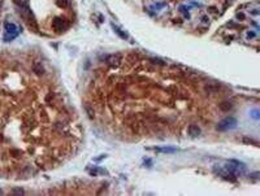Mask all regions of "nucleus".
Listing matches in <instances>:
<instances>
[{
	"label": "nucleus",
	"instance_id": "nucleus-25",
	"mask_svg": "<svg viewBox=\"0 0 260 196\" xmlns=\"http://www.w3.org/2000/svg\"><path fill=\"white\" fill-rule=\"evenodd\" d=\"M0 195H3V190L2 188H0Z\"/></svg>",
	"mask_w": 260,
	"mask_h": 196
},
{
	"label": "nucleus",
	"instance_id": "nucleus-15",
	"mask_svg": "<svg viewBox=\"0 0 260 196\" xmlns=\"http://www.w3.org/2000/svg\"><path fill=\"white\" fill-rule=\"evenodd\" d=\"M163 7H165V3H156V4H154L151 8H152V9H160V8H163Z\"/></svg>",
	"mask_w": 260,
	"mask_h": 196
},
{
	"label": "nucleus",
	"instance_id": "nucleus-24",
	"mask_svg": "<svg viewBox=\"0 0 260 196\" xmlns=\"http://www.w3.org/2000/svg\"><path fill=\"white\" fill-rule=\"evenodd\" d=\"M2 5H3V0H0V8H2Z\"/></svg>",
	"mask_w": 260,
	"mask_h": 196
},
{
	"label": "nucleus",
	"instance_id": "nucleus-21",
	"mask_svg": "<svg viewBox=\"0 0 260 196\" xmlns=\"http://www.w3.org/2000/svg\"><path fill=\"white\" fill-rule=\"evenodd\" d=\"M254 37H255V32H252V31L247 32V38H254Z\"/></svg>",
	"mask_w": 260,
	"mask_h": 196
},
{
	"label": "nucleus",
	"instance_id": "nucleus-5",
	"mask_svg": "<svg viewBox=\"0 0 260 196\" xmlns=\"http://www.w3.org/2000/svg\"><path fill=\"white\" fill-rule=\"evenodd\" d=\"M187 131H189V135H190V136L196 138V136H199V135H200L202 130H200V127H199V126H196V125H190V126H189V129H187Z\"/></svg>",
	"mask_w": 260,
	"mask_h": 196
},
{
	"label": "nucleus",
	"instance_id": "nucleus-23",
	"mask_svg": "<svg viewBox=\"0 0 260 196\" xmlns=\"http://www.w3.org/2000/svg\"><path fill=\"white\" fill-rule=\"evenodd\" d=\"M259 13H260V12H259V9H254V12H252V14H256V16H257Z\"/></svg>",
	"mask_w": 260,
	"mask_h": 196
},
{
	"label": "nucleus",
	"instance_id": "nucleus-1",
	"mask_svg": "<svg viewBox=\"0 0 260 196\" xmlns=\"http://www.w3.org/2000/svg\"><path fill=\"white\" fill-rule=\"evenodd\" d=\"M4 30H5V35H4V42H10L13 40L18 34H20V27L13 24V22H5L4 24Z\"/></svg>",
	"mask_w": 260,
	"mask_h": 196
},
{
	"label": "nucleus",
	"instance_id": "nucleus-11",
	"mask_svg": "<svg viewBox=\"0 0 260 196\" xmlns=\"http://www.w3.org/2000/svg\"><path fill=\"white\" fill-rule=\"evenodd\" d=\"M24 193H25V191H24V188H21V187H14L12 190V195H24Z\"/></svg>",
	"mask_w": 260,
	"mask_h": 196
},
{
	"label": "nucleus",
	"instance_id": "nucleus-4",
	"mask_svg": "<svg viewBox=\"0 0 260 196\" xmlns=\"http://www.w3.org/2000/svg\"><path fill=\"white\" fill-rule=\"evenodd\" d=\"M52 29L55 31H57V32H61L66 29V22H65V20L60 18V17H56L53 21H52Z\"/></svg>",
	"mask_w": 260,
	"mask_h": 196
},
{
	"label": "nucleus",
	"instance_id": "nucleus-2",
	"mask_svg": "<svg viewBox=\"0 0 260 196\" xmlns=\"http://www.w3.org/2000/svg\"><path fill=\"white\" fill-rule=\"evenodd\" d=\"M237 125H238V122H237V119L232 116L226 117V118H224L222 121H220L217 123V130L219 131H228V130H233L237 127Z\"/></svg>",
	"mask_w": 260,
	"mask_h": 196
},
{
	"label": "nucleus",
	"instance_id": "nucleus-16",
	"mask_svg": "<svg viewBox=\"0 0 260 196\" xmlns=\"http://www.w3.org/2000/svg\"><path fill=\"white\" fill-rule=\"evenodd\" d=\"M259 113H260V112H259L257 109H255V111L251 112V116H252L255 119H259V118H260V114H259Z\"/></svg>",
	"mask_w": 260,
	"mask_h": 196
},
{
	"label": "nucleus",
	"instance_id": "nucleus-13",
	"mask_svg": "<svg viewBox=\"0 0 260 196\" xmlns=\"http://www.w3.org/2000/svg\"><path fill=\"white\" fill-rule=\"evenodd\" d=\"M150 61L156 64V65H160V66H164V65H165V62L163 60H160V59H150Z\"/></svg>",
	"mask_w": 260,
	"mask_h": 196
},
{
	"label": "nucleus",
	"instance_id": "nucleus-7",
	"mask_svg": "<svg viewBox=\"0 0 260 196\" xmlns=\"http://www.w3.org/2000/svg\"><path fill=\"white\" fill-rule=\"evenodd\" d=\"M111 26H112V29L115 30V32H116V34H117V35H118L120 38H122V39H128V35H126L125 32H124V31H122V30H121V29H120L118 26H116L115 24H112Z\"/></svg>",
	"mask_w": 260,
	"mask_h": 196
},
{
	"label": "nucleus",
	"instance_id": "nucleus-18",
	"mask_svg": "<svg viewBox=\"0 0 260 196\" xmlns=\"http://www.w3.org/2000/svg\"><path fill=\"white\" fill-rule=\"evenodd\" d=\"M179 9H181V12H182V13H183V14H185L187 18L190 17V16H189V13L186 12V7H185V5H181V8H179Z\"/></svg>",
	"mask_w": 260,
	"mask_h": 196
},
{
	"label": "nucleus",
	"instance_id": "nucleus-10",
	"mask_svg": "<svg viewBox=\"0 0 260 196\" xmlns=\"http://www.w3.org/2000/svg\"><path fill=\"white\" fill-rule=\"evenodd\" d=\"M85 111H86V113L88 114V117L91 118V119L95 117V114H94V109H93L91 106H90V104H85Z\"/></svg>",
	"mask_w": 260,
	"mask_h": 196
},
{
	"label": "nucleus",
	"instance_id": "nucleus-9",
	"mask_svg": "<svg viewBox=\"0 0 260 196\" xmlns=\"http://www.w3.org/2000/svg\"><path fill=\"white\" fill-rule=\"evenodd\" d=\"M232 108H233V104L229 103V101H224V103L220 104V109H221L222 112H228V111L232 109Z\"/></svg>",
	"mask_w": 260,
	"mask_h": 196
},
{
	"label": "nucleus",
	"instance_id": "nucleus-20",
	"mask_svg": "<svg viewBox=\"0 0 260 196\" xmlns=\"http://www.w3.org/2000/svg\"><path fill=\"white\" fill-rule=\"evenodd\" d=\"M144 165H147V166L150 168V166L152 165V161H151V160H146V161H144Z\"/></svg>",
	"mask_w": 260,
	"mask_h": 196
},
{
	"label": "nucleus",
	"instance_id": "nucleus-14",
	"mask_svg": "<svg viewBox=\"0 0 260 196\" xmlns=\"http://www.w3.org/2000/svg\"><path fill=\"white\" fill-rule=\"evenodd\" d=\"M243 141L244 143H248V144H254V146H257V141L251 139V138H243Z\"/></svg>",
	"mask_w": 260,
	"mask_h": 196
},
{
	"label": "nucleus",
	"instance_id": "nucleus-3",
	"mask_svg": "<svg viewBox=\"0 0 260 196\" xmlns=\"http://www.w3.org/2000/svg\"><path fill=\"white\" fill-rule=\"evenodd\" d=\"M121 60H122V56L120 53H113V55H109L107 57V64L112 68H117L121 64Z\"/></svg>",
	"mask_w": 260,
	"mask_h": 196
},
{
	"label": "nucleus",
	"instance_id": "nucleus-12",
	"mask_svg": "<svg viewBox=\"0 0 260 196\" xmlns=\"http://www.w3.org/2000/svg\"><path fill=\"white\" fill-rule=\"evenodd\" d=\"M208 94H212V92H216L217 91V86H211V84H208V86H206V88H204Z\"/></svg>",
	"mask_w": 260,
	"mask_h": 196
},
{
	"label": "nucleus",
	"instance_id": "nucleus-6",
	"mask_svg": "<svg viewBox=\"0 0 260 196\" xmlns=\"http://www.w3.org/2000/svg\"><path fill=\"white\" fill-rule=\"evenodd\" d=\"M156 152H160V153H174L178 149L176 147H159V148H155Z\"/></svg>",
	"mask_w": 260,
	"mask_h": 196
},
{
	"label": "nucleus",
	"instance_id": "nucleus-8",
	"mask_svg": "<svg viewBox=\"0 0 260 196\" xmlns=\"http://www.w3.org/2000/svg\"><path fill=\"white\" fill-rule=\"evenodd\" d=\"M33 69H34V72H35V73H37L38 75H42V74H44V68L42 66V64H40V62H35V64H34Z\"/></svg>",
	"mask_w": 260,
	"mask_h": 196
},
{
	"label": "nucleus",
	"instance_id": "nucleus-17",
	"mask_svg": "<svg viewBox=\"0 0 260 196\" xmlns=\"http://www.w3.org/2000/svg\"><path fill=\"white\" fill-rule=\"evenodd\" d=\"M66 4H68L66 0H57V5L59 7H66Z\"/></svg>",
	"mask_w": 260,
	"mask_h": 196
},
{
	"label": "nucleus",
	"instance_id": "nucleus-22",
	"mask_svg": "<svg viewBox=\"0 0 260 196\" xmlns=\"http://www.w3.org/2000/svg\"><path fill=\"white\" fill-rule=\"evenodd\" d=\"M237 18L243 20V18H244V14H243V13H238V14H237Z\"/></svg>",
	"mask_w": 260,
	"mask_h": 196
},
{
	"label": "nucleus",
	"instance_id": "nucleus-19",
	"mask_svg": "<svg viewBox=\"0 0 260 196\" xmlns=\"http://www.w3.org/2000/svg\"><path fill=\"white\" fill-rule=\"evenodd\" d=\"M259 175H260V173H259V171H256V173H252V174H250V175H248V177H250V178H252V179H257V178H259Z\"/></svg>",
	"mask_w": 260,
	"mask_h": 196
}]
</instances>
